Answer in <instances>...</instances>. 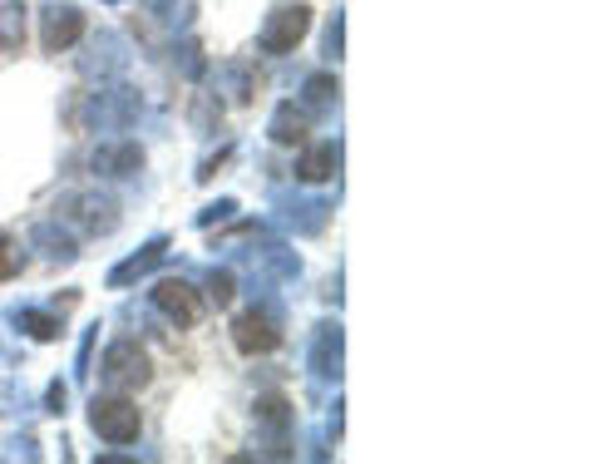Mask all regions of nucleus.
I'll return each mask as SVG.
<instances>
[{"mask_svg":"<svg viewBox=\"0 0 592 464\" xmlns=\"http://www.w3.org/2000/svg\"><path fill=\"white\" fill-rule=\"evenodd\" d=\"M104 381L114 385V391H138V385L153 381V361H148V351L138 341H114L104 351Z\"/></svg>","mask_w":592,"mask_h":464,"instance_id":"obj_1","label":"nucleus"},{"mask_svg":"<svg viewBox=\"0 0 592 464\" xmlns=\"http://www.w3.org/2000/svg\"><path fill=\"white\" fill-rule=\"evenodd\" d=\"M89 425H94V434L99 440H109V444H128V440H138V405H128L124 395H109V400H94L89 405Z\"/></svg>","mask_w":592,"mask_h":464,"instance_id":"obj_2","label":"nucleus"},{"mask_svg":"<svg viewBox=\"0 0 592 464\" xmlns=\"http://www.w3.org/2000/svg\"><path fill=\"white\" fill-rule=\"evenodd\" d=\"M311 30V10L306 5H282L272 10V20L262 25V35H257V45L266 49V55H286V49H296V39Z\"/></svg>","mask_w":592,"mask_h":464,"instance_id":"obj_3","label":"nucleus"},{"mask_svg":"<svg viewBox=\"0 0 592 464\" xmlns=\"http://www.w3.org/2000/svg\"><path fill=\"white\" fill-rule=\"evenodd\" d=\"M59 217H65V223H79L84 233H114L118 207H114V197L75 193V197H65V203H59Z\"/></svg>","mask_w":592,"mask_h":464,"instance_id":"obj_4","label":"nucleus"},{"mask_svg":"<svg viewBox=\"0 0 592 464\" xmlns=\"http://www.w3.org/2000/svg\"><path fill=\"white\" fill-rule=\"evenodd\" d=\"M153 302H158V312H163L168 321H178V326H193L197 316H203V302H197L193 286L178 282V276H163V282L153 286Z\"/></svg>","mask_w":592,"mask_h":464,"instance_id":"obj_5","label":"nucleus"},{"mask_svg":"<svg viewBox=\"0 0 592 464\" xmlns=\"http://www.w3.org/2000/svg\"><path fill=\"white\" fill-rule=\"evenodd\" d=\"M232 341H237V351L242 355H262V351H272V346L282 341V331H276V321L266 312H247V316H237L232 321Z\"/></svg>","mask_w":592,"mask_h":464,"instance_id":"obj_6","label":"nucleus"},{"mask_svg":"<svg viewBox=\"0 0 592 464\" xmlns=\"http://www.w3.org/2000/svg\"><path fill=\"white\" fill-rule=\"evenodd\" d=\"M79 35H84V15H79L75 5H49V10H45V30H39V39H45L49 55L69 49Z\"/></svg>","mask_w":592,"mask_h":464,"instance_id":"obj_7","label":"nucleus"},{"mask_svg":"<svg viewBox=\"0 0 592 464\" xmlns=\"http://www.w3.org/2000/svg\"><path fill=\"white\" fill-rule=\"evenodd\" d=\"M138 163H144V154H138L134 144H99L94 148V173H104V178H128V173H138Z\"/></svg>","mask_w":592,"mask_h":464,"instance_id":"obj_8","label":"nucleus"},{"mask_svg":"<svg viewBox=\"0 0 592 464\" xmlns=\"http://www.w3.org/2000/svg\"><path fill=\"white\" fill-rule=\"evenodd\" d=\"M311 371L321 375V381H331V375H341V326H316Z\"/></svg>","mask_w":592,"mask_h":464,"instance_id":"obj_9","label":"nucleus"},{"mask_svg":"<svg viewBox=\"0 0 592 464\" xmlns=\"http://www.w3.org/2000/svg\"><path fill=\"white\" fill-rule=\"evenodd\" d=\"M335 163H341V148H335V144H321V148H311V154L296 163V178H301V183H321V178L335 173Z\"/></svg>","mask_w":592,"mask_h":464,"instance_id":"obj_10","label":"nucleus"},{"mask_svg":"<svg viewBox=\"0 0 592 464\" xmlns=\"http://www.w3.org/2000/svg\"><path fill=\"white\" fill-rule=\"evenodd\" d=\"M163 252H168V237H153V242H148V247H144V252H138V257H128V262L118 267V272L109 276V282H114V286L134 282V276H144L148 267H158V262H163Z\"/></svg>","mask_w":592,"mask_h":464,"instance_id":"obj_11","label":"nucleus"},{"mask_svg":"<svg viewBox=\"0 0 592 464\" xmlns=\"http://www.w3.org/2000/svg\"><path fill=\"white\" fill-rule=\"evenodd\" d=\"M272 138H276V144H301V138H306V114H301V109H296V104L276 109V114H272Z\"/></svg>","mask_w":592,"mask_h":464,"instance_id":"obj_12","label":"nucleus"},{"mask_svg":"<svg viewBox=\"0 0 592 464\" xmlns=\"http://www.w3.org/2000/svg\"><path fill=\"white\" fill-rule=\"evenodd\" d=\"M20 45H25V5L10 0V5H0V49H20Z\"/></svg>","mask_w":592,"mask_h":464,"instance_id":"obj_13","label":"nucleus"},{"mask_svg":"<svg viewBox=\"0 0 592 464\" xmlns=\"http://www.w3.org/2000/svg\"><path fill=\"white\" fill-rule=\"evenodd\" d=\"M15 326H25L35 341H55L59 336V316H45V312H15Z\"/></svg>","mask_w":592,"mask_h":464,"instance_id":"obj_14","label":"nucleus"},{"mask_svg":"<svg viewBox=\"0 0 592 464\" xmlns=\"http://www.w3.org/2000/svg\"><path fill=\"white\" fill-rule=\"evenodd\" d=\"M335 94H341V84H335L331 75L306 79V109H331V104H335Z\"/></svg>","mask_w":592,"mask_h":464,"instance_id":"obj_15","label":"nucleus"},{"mask_svg":"<svg viewBox=\"0 0 592 464\" xmlns=\"http://www.w3.org/2000/svg\"><path fill=\"white\" fill-rule=\"evenodd\" d=\"M35 242L45 247V257H55V262H75V242L69 237H55V227H35Z\"/></svg>","mask_w":592,"mask_h":464,"instance_id":"obj_16","label":"nucleus"},{"mask_svg":"<svg viewBox=\"0 0 592 464\" xmlns=\"http://www.w3.org/2000/svg\"><path fill=\"white\" fill-rule=\"evenodd\" d=\"M217 84L232 89L227 99H237V104H242V99H252V79H247L242 65H223V69H217Z\"/></svg>","mask_w":592,"mask_h":464,"instance_id":"obj_17","label":"nucleus"},{"mask_svg":"<svg viewBox=\"0 0 592 464\" xmlns=\"http://www.w3.org/2000/svg\"><path fill=\"white\" fill-rule=\"evenodd\" d=\"M20 267H25V257H20V242L10 233H0V282H5V276H15Z\"/></svg>","mask_w":592,"mask_h":464,"instance_id":"obj_18","label":"nucleus"},{"mask_svg":"<svg viewBox=\"0 0 592 464\" xmlns=\"http://www.w3.org/2000/svg\"><path fill=\"white\" fill-rule=\"evenodd\" d=\"M232 292H237L232 272H213V276H207V296H213L217 306H227V302H232Z\"/></svg>","mask_w":592,"mask_h":464,"instance_id":"obj_19","label":"nucleus"}]
</instances>
